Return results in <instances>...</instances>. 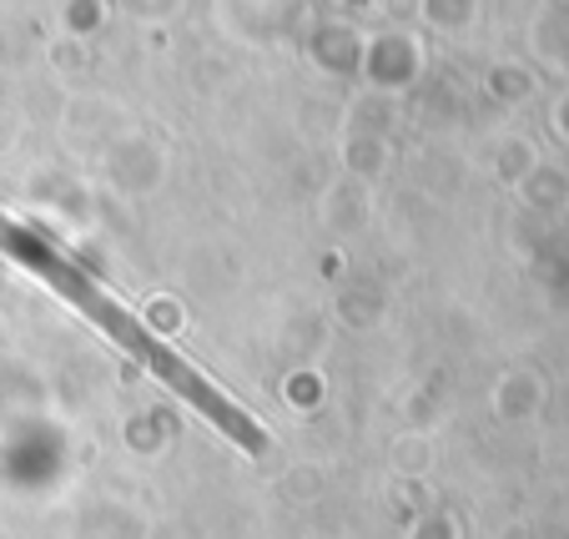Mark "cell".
Listing matches in <instances>:
<instances>
[{
  "instance_id": "1",
  "label": "cell",
  "mask_w": 569,
  "mask_h": 539,
  "mask_svg": "<svg viewBox=\"0 0 569 539\" xmlns=\"http://www.w3.org/2000/svg\"><path fill=\"white\" fill-rule=\"evenodd\" d=\"M0 248L11 252L16 262H26L31 272H41L46 282H51L61 298H71L81 313L91 318V323H101L111 338H117L121 348H127L131 358H137L141 368H151V373L167 383V389L177 393V399H187L197 413H202L207 423H212L217 433H227V439L237 443V449H248V453H262L268 449V433L258 429V419L252 413H242L232 399H222L217 393V383H207L202 373H197L192 363H182V358L172 353L167 343H157V338L147 333V328L137 323V318L127 313V308H117V302L107 298V292L97 288V282L87 278V272L76 268V262H66L56 248H46L41 238H31L21 222H11V217H0Z\"/></svg>"
}]
</instances>
